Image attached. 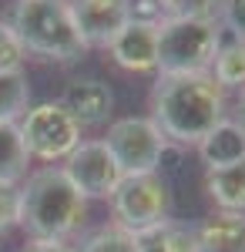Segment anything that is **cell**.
I'll list each match as a JSON object with an SVG mask.
<instances>
[{
    "label": "cell",
    "mask_w": 245,
    "mask_h": 252,
    "mask_svg": "<svg viewBox=\"0 0 245 252\" xmlns=\"http://www.w3.org/2000/svg\"><path fill=\"white\" fill-rule=\"evenodd\" d=\"M225 88L212 74L158 78L151 91V121L175 145H198L202 138L228 118Z\"/></svg>",
    "instance_id": "1"
},
{
    "label": "cell",
    "mask_w": 245,
    "mask_h": 252,
    "mask_svg": "<svg viewBox=\"0 0 245 252\" xmlns=\"http://www.w3.org/2000/svg\"><path fill=\"white\" fill-rule=\"evenodd\" d=\"M88 198L71 185V178L57 165L31 172L20 185V225L34 239L67 242L84 229Z\"/></svg>",
    "instance_id": "2"
},
{
    "label": "cell",
    "mask_w": 245,
    "mask_h": 252,
    "mask_svg": "<svg viewBox=\"0 0 245 252\" xmlns=\"http://www.w3.org/2000/svg\"><path fill=\"white\" fill-rule=\"evenodd\" d=\"M10 31L17 34L24 51L40 61L74 64L88 51L67 0H17L10 14Z\"/></svg>",
    "instance_id": "3"
},
{
    "label": "cell",
    "mask_w": 245,
    "mask_h": 252,
    "mask_svg": "<svg viewBox=\"0 0 245 252\" xmlns=\"http://www.w3.org/2000/svg\"><path fill=\"white\" fill-rule=\"evenodd\" d=\"M225 40L218 20L165 17L158 24V78L208 74Z\"/></svg>",
    "instance_id": "4"
},
{
    "label": "cell",
    "mask_w": 245,
    "mask_h": 252,
    "mask_svg": "<svg viewBox=\"0 0 245 252\" xmlns=\"http://www.w3.org/2000/svg\"><path fill=\"white\" fill-rule=\"evenodd\" d=\"M114 225L131 235H141L171 219V192L168 182L158 172L148 175H124L111 192Z\"/></svg>",
    "instance_id": "5"
},
{
    "label": "cell",
    "mask_w": 245,
    "mask_h": 252,
    "mask_svg": "<svg viewBox=\"0 0 245 252\" xmlns=\"http://www.w3.org/2000/svg\"><path fill=\"white\" fill-rule=\"evenodd\" d=\"M17 131H20V141H24L27 155L37 158V161H47V165L64 161L84 141L81 138L84 128L71 118V111L61 101L31 104L24 111V118L17 121Z\"/></svg>",
    "instance_id": "6"
},
{
    "label": "cell",
    "mask_w": 245,
    "mask_h": 252,
    "mask_svg": "<svg viewBox=\"0 0 245 252\" xmlns=\"http://www.w3.org/2000/svg\"><path fill=\"white\" fill-rule=\"evenodd\" d=\"M108 145V152L114 155L121 175H148L158 172L161 158L168 152V138L158 131V125L151 118L131 115L118 118L108 125V135L101 138Z\"/></svg>",
    "instance_id": "7"
},
{
    "label": "cell",
    "mask_w": 245,
    "mask_h": 252,
    "mask_svg": "<svg viewBox=\"0 0 245 252\" xmlns=\"http://www.w3.org/2000/svg\"><path fill=\"white\" fill-rule=\"evenodd\" d=\"M64 175L71 178L77 192L84 198H111V192L118 189V182L124 178L114 155L108 152V145L101 138H91V141H81L71 155L64 158Z\"/></svg>",
    "instance_id": "8"
},
{
    "label": "cell",
    "mask_w": 245,
    "mask_h": 252,
    "mask_svg": "<svg viewBox=\"0 0 245 252\" xmlns=\"http://www.w3.org/2000/svg\"><path fill=\"white\" fill-rule=\"evenodd\" d=\"M84 47H108L128 24V0H67Z\"/></svg>",
    "instance_id": "9"
},
{
    "label": "cell",
    "mask_w": 245,
    "mask_h": 252,
    "mask_svg": "<svg viewBox=\"0 0 245 252\" xmlns=\"http://www.w3.org/2000/svg\"><path fill=\"white\" fill-rule=\"evenodd\" d=\"M61 104L71 111L81 128H101V125H111L114 115V94L111 88L101 78H77L64 88Z\"/></svg>",
    "instance_id": "10"
},
{
    "label": "cell",
    "mask_w": 245,
    "mask_h": 252,
    "mask_svg": "<svg viewBox=\"0 0 245 252\" xmlns=\"http://www.w3.org/2000/svg\"><path fill=\"white\" fill-rule=\"evenodd\" d=\"M104 51L111 54L118 67L134 71V74H151V71H158V27L128 20Z\"/></svg>",
    "instance_id": "11"
},
{
    "label": "cell",
    "mask_w": 245,
    "mask_h": 252,
    "mask_svg": "<svg viewBox=\"0 0 245 252\" xmlns=\"http://www.w3.org/2000/svg\"><path fill=\"white\" fill-rule=\"evenodd\" d=\"M198 155H202V161L208 165V172L242 161L245 158V125L239 118L218 121V125L198 141Z\"/></svg>",
    "instance_id": "12"
},
{
    "label": "cell",
    "mask_w": 245,
    "mask_h": 252,
    "mask_svg": "<svg viewBox=\"0 0 245 252\" xmlns=\"http://www.w3.org/2000/svg\"><path fill=\"white\" fill-rule=\"evenodd\" d=\"M195 252H245V215H208L202 225H195Z\"/></svg>",
    "instance_id": "13"
},
{
    "label": "cell",
    "mask_w": 245,
    "mask_h": 252,
    "mask_svg": "<svg viewBox=\"0 0 245 252\" xmlns=\"http://www.w3.org/2000/svg\"><path fill=\"white\" fill-rule=\"evenodd\" d=\"M205 189L218 212L245 215V158L225 168H212L205 175Z\"/></svg>",
    "instance_id": "14"
},
{
    "label": "cell",
    "mask_w": 245,
    "mask_h": 252,
    "mask_svg": "<svg viewBox=\"0 0 245 252\" xmlns=\"http://www.w3.org/2000/svg\"><path fill=\"white\" fill-rule=\"evenodd\" d=\"M134 239H138V252H195V225L175 222V219L134 235Z\"/></svg>",
    "instance_id": "15"
},
{
    "label": "cell",
    "mask_w": 245,
    "mask_h": 252,
    "mask_svg": "<svg viewBox=\"0 0 245 252\" xmlns=\"http://www.w3.org/2000/svg\"><path fill=\"white\" fill-rule=\"evenodd\" d=\"M27 168H31V155L20 141L17 125L0 121V182L17 185V182L27 178Z\"/></svg>",
    "instance_id": "16"
},
{
    "label": "cell",
    "mask_w": 245,
    "mask_h": 252,
    "mask_svg": "<svg viewBox=\"0 0 245 252\" xmlns=\"http://www.w3.org/2000/svg\"><path fill=\"white\" fill-rule=\"evenodd\" d=\"M212 78L218 81V88H245V40H222L218 54L212 61Z\"/></svg>",
    "instance_id": "17"
},
{
    "label": "cell",
    "mask_w": 245,
    "mask_h": 252,
    "mask_svg": "<svg viewBox=\"0 0 245 252\" xmlns=\"http://www.w3.org/2000/svg\"><path fill=\"white\" fill-rule=\"evenodd\" d=\"M31 108V81L24 71L0 74V121L17 125L24 111Z\"/></svg>",
    "instance_id": "18"
},
{
    "label": "cell",
    "mask_w": 245,
    "mask_h": 252,
    "mask_svg": "<svg viewBox=\"0 0 245 252\" xmlns=\"http://www.w3.org/2000/svg\"><path fill=\"white\" fill-rule=\"evenodd\" d=\"M74 252H138V239L111 222V225H101L91 235H84Z\"/></svg>",
    "instance_id": "19"
},
{
    "label": "cell",
    "mask_w": 245,
    "mask_h": 252,
    "mask_svg": "<svg viewBox=\"0 0 245 252\" xmlns=\"http://www.w3.org/2000/svg\"><path fill=\"white\" fill-rule=\"evenodd\" d=\"M165 17H191V20H218L222 0H158Z\"/></svg>",
    "instance_id": "20"
},
{
    "label": "cell",
    "mask_w": 245,
    "mask_h": 252,
    "mask_svg": "<svg viewBox=\"0 0 245 252\" xmlns=\"http://www.w3.org/2000/svg\"><path fill=\"white\" fill-rule=\"evenodd\" d=\"M24 61H27V51L17 40V34L10 31V24L0 20V74H14V71H24Z\"/></svg>",
    "instance_id": "21"
},
{
    "label": "cell",
    "mask_w": 245,
    "mask_h": 252,
    "mask_svg": "<svg viewBox=\"0 0 245 252\" xmlns=\"http://www.w3.org/2000/svg\"><path fill=\"white\" fill-rule=\"evenodd\" d=\"M20 225V185L0 182V235Z\"/></svg>",
    "instance_id": "22"
},
{
    "label": "cell",
    "mask_w": 245,
    "mask_h": 252,
    "mask_svg": "<svg viewBox=\"0 0 245 252\" xmlns=\"http://www.w3.org/2000/svg\"><path fill=\"white\" fill-rule=\"evenodd\" d=\"M218 24L235 40H245V0H222L218 7Z\"/></svg>",
    "instance_id": "23"
},
{
    "label": "cell",
    "mask_w": 245,
    "mask_h": 252,
    "mask_svg": "<svg viewBox=\"0 0 245 252\" xmlns=\"http://www.w3.org/2000/svg\"><path fill=\"white\" fill-rule=\"evenodd\" d=\"M128 20L131 24H148V27H158L165 14H161V3L158 0H128Z\"/></svg>",
    "instance_id": "24"
},
{
    "label": "cell",
    "mask_w": 245,
    "mask_h": 252,
    "mask_svg": "<svg viewBox=\"0 0 245 252\" xmlns=\"http://www.w3.org/2000/svg\"><path fill=\"white\" fill-rule=\"evenodd\" d=\"M20 252H74L67 242H51V239H31Z\"/></svg>",
    "instance_id": "25"
},
{
    "label": "cell",
    "mask_w": 245,
    "mask_h": 252,
    "mask_svg": "<svg viewBox=\"0 0 245 252\" xmlns=\"http://www.w3.org/2000/svg\"><path fill=\"white\" fill-rule=\"evenodd\" d=\"M239 121L245 125V88H242V94H239Z\"/></svg>",
    "instance_id": "26"
}]
</instances>
